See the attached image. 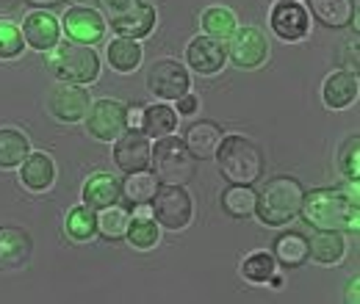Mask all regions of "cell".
I'll return each instance as SVG.
<instances>
[{
    "label": "cell",
    "mask_w": 360,
    "mask_h": 304,
    "mask_svg": "<svg viewBox=\"0 0 360 304\" xmlns=\"http://www.w3.org/2000/svg\"><path fill=\"white\" fill-rule=\"evenodd\" d=\"M227 39H230V42H227L225 53L230 55V61H233L236 67H241V70H255V67L264 64L266 55H269V42H266V37H264L258 28H252V25L236 28Z\"/></svg>",
    "instance_id": "cell-9"
},
{
    "label": "cell",
    "mask_w": 360,
    "mask_h": 304,
    "mask_svg": "<svg viewBox=\"0 0 360 304\" xmlns=\"http://www.w3.org/2000/svg\"><path fill=\"white\" fill-rule=\"evenodd\" d=\"M188 86H191L188 72L175 58L155 61L147 72V88L161 100H178L183 94H188Z\"/></svg>",
    "instance_id": "cell-11"
},
{
    "label": "cell",
    "mask_w": 360,
    "mask_h": 304,
    "mask_svg": "<svg viewBox=\"0 0 360 304\" xmlns=\"http://www.w3.org/2000/svg\"><path fill=\"white\" fill-rule=\"evenodd\" d=\"M64 34L78 44H91L103 39V34H105L103 14L97 8H86V6H75V8L64 11Z\"/></svg>",
    "instance_id": "cell-14"
},
{
    "label": "cell",
    "mask_w": 360,
    "mask_h": 304,
    "mask_svg": "<svg viewBox=\"0 0 360 304\" xmlns=\"http://www.w3.org/2000/svg\"><path fill=\"white\" fill-rule=\"evenodd\" d=\"M338 166H341V172H344V177H347L349 183H358V177H360V138L358 136H349V138L344 141V147H341V152H338Z\"/></svg>",
    "instance_id": "cell-35"
},
{
    "label": "cell",
    "mask_w": 360,
    "mask_h": 304,
    "mask_svg": "<svg viewBox=\"0 0 360 304\" xmlns=\"http://www.w3.org/2000/svg\"><path fill=\"white\" fill-rule=\"evenodd\" d=\"M269 282H271V288H283V277H274V274H271Z\"/></svg>",
    "instance_id": "cell-43"
},
{
    "label": "cell",
    "mask_w": 360,
    "mask_h": 304,
    "mask_svg": "<svg viewBox=\"0 0 360 304\" xmlns=\"http://www.w3.org/2000/svg\"><path fill=\"white\" fill-rule=\"evenodd\" d=\"M225 44H219V39H211V37H197L191 39L186 47V61L188 67H194L200 75H214L225 67Z\"/></svg>",
    "instance_id": "cell-17"
},
{
    "label": "cell",
    "mask_w": 360,
    "mask_h": 304,
    "mask_svg": "<svg viewBox=\"0 0 360 304\" xmlns=\"http://www.w3.org/2000/svg\"><path fill=\"white\" fill-rule=\"evenodd\" d=\"M202 28H205V34L211 39L222 42V39H227L236 31V14L230 8H225V6H211L202 14Z\"/></svg>",
    "instance_id": "cell-31"
},
{
    "label": "cell",
    "mask_w": 360,
    "mask_h": 304,
    "mask_svg": "<svg viewBox=\"0 0 360 304\" xmlns=\"http://www.w3.org/2000/svg\"><path fill=\"white\" fill-rule=\"evenodd\" d=\"M153 174L164 185H186L197 177V158L175 136H161L150 152Z\"/></svg>",
    "instance_id": "cell-5"
},
{
    "label": "cell",
    "mask_w": 360,
    "mask_h": 304,
    "mask_svg": "<svg viewBox=\"0 0 360 304\" xmlns=\"http://www.w3.org/2000/svg\"><path fill=\"white\" fill-rule=\"evenodd\" d=\"M47 70L61 84H81L86 86L100 75V58L89 44L64 42L47 50Z\"/></svg>",
    "instance_id": "cell-4"
},
{
    "label": "cell",
    "mask_w": 360,
    "mask_h": 304,
    "mask_svg": "<svg viewBox=\"0 0 360 304\" xmlns=\"http://www.w3.org/2000/svg\"><path fill=\"white\" fill-rule=\"evenodd\" d=\"M214 158H219V172L233 185H252L264 177V150L247 136H225Z\"/></svg>",
    "instance_id": "cell-2"
},
{
    "label": "cell",
    "mask_w": 360,
    "mask_h": 304,
    "mask_svg": "<svg viewBox=\"0 0 360 304\" xmlns=\"http://www.w3.org/2000/svg\"><path fill=\"white\" fill-rule=\"evenodd\" d=\"M178 128V114H175V108H169V105H164V103H158V105H144V111H141V128L139 131L144 133L147 138L153 136V138H161V136H169V133H175Z\"/></svg>",
    "instance_id": "cell-23"
},
{
    "label": "cell",
    "mask_w": 360,
    "mask_h": 304,
    "mask_svg": "<svg viewBox=\"0 0 360 304\" xmlns=\"http://www.w3.org/2000/svg\"><path fill=\"white\" fill-rule=\"evenodd\" d=\"M271 28L285 42H297V39L308 37V31H311L308 8L297 0H277V6L271 11Z\"/></svg>",
    "instance_id": "cell-12"
},
{
    "label": "cell",
    "mask_w": 360,
    "mask_h": 304,
    "mask_svg": "<svg viewBox=\"0 0 360 304\" xmlns=\"http://www.w3.org/2000/svg\"><path fill=\"white\" fill-rule=\"evenodd\" d=\"M120 199H122V183L114 174L97 172L84 183V205H89L91 211L117 205Z\"/></svg>",
    "instance_id": "cell-18"
},
{
    "label": "cell",
    "mask_w": 360,
    "mask_h": 304,
    "mask_svg": "<svg viewBox=\"0 0 360 304\" xmlns=\"http://www.w3.org/2000/svg\"><path fill=\"white\" fill-rule=\"evenodd\" d=\"M274 258H271L269 252H255V255H250L244 265H241V274L250 279V282H269V277L274 274Z\"/></svg>",
    "instance_id": "cell-34"
},
{
    "label": "cell",
    "mask_w": 360,
    "mask_h": 304,
    "mask_svg": "<svg viewBox=\"0 0 360 304\" xmlns=\"http://www.w3.org/2000/svg\"><path fill=\"white\" fill-rule=\"evenodd\" d=\"M222 208L227 216L233 218H247L255 213V191L250 185H233L225 188L222 194Z\"/></svg>",
    "instance_id": "cell-30"
},
{
    "label": "cell",
    "mask_w": 360,
    "mask_h": 304,
    "mask_svg": "<svg viewBox=\"0 0 360 304\" xmlns=\"http://www.w3.org/2000/svg\"><path fill=\"white\" fill-rule=\"evenodd\" d=\"M31 155V144L25 133L14 128H0V169H14Z\"/></svg>",
    "instance_id": "cell-25"
},
{
    "label": "cell",
    "mask_w": 360,
    "mask_h": 304,
    "mask_svg": "<svg viewBox=\"0 0 360 304\" xmlns=\"http://www.w3.org/2000/svg\"><path fill=\"white\" fill-rule=\"evenodd\" d=\"M194 213L191 197L183 185H158L153 197V216L167 230H183Z\"/></svg>",
    "instance_id": "cell-7"
},
{
    "label": "cell",
    "mask_w": 360,
    "mask_h": 304,
    "mask_svg": "<svg viewBox=\"0 0 360 304\" xmlns=\"http://www.w3.org/2000/svg\"><path fill=\"white\" fill-rule=\"evenodd\" d=\"M34 241L22 227H0V271L22 268L31 260Z\"/></svg>",
    "instance_id": "cell-15"
},
{
    "label": "cell",
    "mask_w": 360,
    "mask_h": 304,
    "mask_svg": "<svg viewBox=\"0 0 360 304\" xmlns=\"http://www.w3.org/2000/svg\"><path fill=\"white\" fill-rule=\"evenodd\" d=\"M75 3H78V6H86V8H94V6L103 3V0H75Z\"/></svg>",
    "instance_id": "cell-42"
},
{
    "label": "cell",
    "mask_w": 360,
    "mask_h": 304,
    "mask_svg": "<svg viewBox=\"0 0 360 304\" xmlns=\"http://www.w3.org/2000/svg\"><path fill=\"white\" fill-rule=\"evenodd\" d=\"M25 3H31V6H37V8H53V6H58L61 0H25Z\"/></svg>",
    "instance_id": "cell-41"
},
{
    "label": "cell",
    "mask_w": 360,
    "mask_h": 304,
    "mask_svg": "<svg viewBox=\"0 0 360 304\" xmlns=\"http://www.w3.org/2000/svg\"><path fill=\"white\" fill-rule=\"evenodd\" d=\"M358 72H333L324 86H321V97H324V105L338 111V108H347L358 100Z\"/></svg>",
    "instance_id": "cell-20"
},
{
    "label": "cell",
    "mask_w": 360,
    "mask_h": 304,
    "mask_svg": "<svg viewBox=\"0 0 360 304\" xmlns=\"http://www.w3.org/2000/svg\"><path fill=\"white\" fill-rule=\"evenodd\" d=\"M194 111H197V97H194V94H183V97H178L180 117H191Z\"/></svg>",
    "instance_id": "cell-37"
},
{
    "label": "cell",
    "mask_w": 360,
    "mask_h": 304,
    "mask_svg": "<svg viewBox=\"0 0 360 304\" xmlns=\"http://www.w3.org/2000/svg\"><path fill=\"white\" fill-rule=\"evenodd\" d=\"M108 25L128 39H141L155 28V8L144 0H103Z\"/></svg>",
    "instance_id": "cell-6"
},
{
    "label": "cell",
    "mask_w": 360,
    "mask_h": 304,
    "mask_svg": "<svg viewBox=\"0 0 360 304\" xmlns=\"http://www.w3.org/2000/svg\"><path fill=\"white\" fill-rule=\"evenodd\" d=\"M358 288H360V279H358V277H352V279L347 282V293H344V302H347V304L358 302Z\"/></svg>",
    "instance_id": "cell-39"
},
{
    "label": "cell",
    "mask_w": 360,
    "mask_h": 304,
    "mask_svg": "<svg viewBox=\"0 0 360 304\" xmlns=\"http://www.w3.org/2000/svg\"><path fill=\"white\" fill-rule=\"evenodd\" d=\"M302 218L316 230H349L358 232V202L349 199L347 191L341 188H314L302 197Z\"/></svg>",
    "instance_id": "cell-1"
},
{
    "label": "cell",
    "mask_w": 360,
    "mask_h": 304,
    "mask_svg": "<svg viewBox=\"0 0 360 304\" xmlns=\"http://www.w3.org/2000/svg\"><path fill=\"white\" fill-rule=\"evenodd\" d=\"M128 224H131V213L120 205H108V208H100L97 213V232L105 238V241H120L128 235Z\"/></svg>",
    "instance_id": "cell-28"
},
{
    "label": "cell",
    "mask_w": 360,
    "mask_h": 304,
    "mask_svg": "<svg viewBox=\"0 0 360 304\" xmlns=\"http://www.w3.org/2000/svg\"><path fill=\"white\" fill-rule=\"evenodd\" d=\"M91 100H89V88H84L81 84H56L50 97H47V108L50 114L58 119V122H81L86 119V111H89Z\"/></svg>",
    "instance_id": "cell-10"
},
{
    "label": "cell",
    "mask_w": 360,
    "mask_h": 304,
    "mask_svg": "<svg viewBox=\"0 0 360 304\" xmlns=\"http://www.w3.org/2000/svg\"><path fill=\"white\" fill-rule=\"evenodd\" d=\"M141 111H144V105H131V108H128V128H131V131H139V128H141Z\"/></svg>",
    "instance_id": "cell-38"
},
{
    "label": "cell",
    "mask_w": 360,
    "mask_h": 304,
    "mask_svg": "<svg viewBox=\"0 0 360 304\" xmlns=\"http://www.w3.org/2000/svg\"><path fill=\"white\" fill-rule=\"evenodd\" d=\"M222 138H225V131L217 125V122H197V125H191L188 131H186V147H188V152L197 158V161H205V158H214L217 155V150H219V144H222Z\"/></svg>",
    "instance_id": "cell-19"
},
{
    "label": "cell",
    "mask_w": 360,
    "mask_h": 304,
    "mask_svg": "<svg viewBox=\"0 0 360 304\" xmlns=\"http://www.w3.org/2000/svg\"><path fill=\"white\" fill-rule=\"evenodd\" d=\"M58 37H61V28H58V20L53 14H47L42 8L31 11L22 22V39L28 47L39 50V53H47L58 44Z\"/></svg>",
    "instance_id": "cell-16"
},
{
    "label": "cell",
    "mask_w": 360,
    "mask_h": 304,
    "mask_svg": "<svg viewBox=\"0 0 360 304\" xmlns=\"http://www.w3.org/2000/svg\"><path fill=\"white\" fill-rule=\"evenodd\" d=\"M305 188L297 177L280 174L264 185L261 194H255V213L269 227H283L300 213Z\"/></svg>",
    "instance_id": "cell-3"
},
{
    "label": "cell",
    "mask_w": 360,
    "mask_h": 304,
    "mask_svg": "<svg viewBox=\"0 0 360 304\" xmlns=\"http://www.w3.org/2000/svg\"><path fill=\"white\" fill-rule=\"evenodd\" d=\"M20 3H25V0H0V17H6V14H11V11H17V8H20Z\"/></svg>",
    "instance_id": "cell-40"
},
{
    "label": "cell",
    "mask_w": 360,
    "mask_h": 304,
    "mask_svg": "<svg viewBox=\"0 0 360 304\" xmlns=\"http://www.w3.org/2000/svg\"><path fill=\"white\" fill-rule=\"evenodd\" d=\"M158 180L155 174H150L147 169L144 172H131L122 183V197L128 205H150L155 191H158Z\"/></svg>",
    "instance_id": "cell-27"
},
{
    "label": "cell",
    "mask_w": 360,
    "mask_h": 304,
    "mask_svg": "<svg viewBox=\"0 0 360 304\" xmlns=\"http://www.w3.org/2000/svg\"><path fill=\"white\" fill-rule=\"evenodd\" d=\"M25 47V39L14 22L0 20V58H17Z\"/></svg>",
    "instance_id": "cell-36"
},
{
    "label": "cell",
    "mask_w": 360,
    "mask_h": 304,
    "mask_svg": "<svg viewBox=\"0 0 360 304\" xmlns=\"http://www.w3.org/2000/svg\"><path fill=\"white\" fill-rule=\"evenodd\" d=\"M150 138L139 131H125L117 138V147H114V161L117 166L125 174L131 172H144L150 166Z\"/></svg>",
    "instance_id": "cell-13"
},
{
    "label": "cell",
    "mask_w": 360,
    "mask_h": 304,
    "mask_svg": "<svg viewBox=\"0 0 360 304\" xmlns=\"http://www.w3.org/2000/svg\"><path fill=\"white\" fill-rule=\"evenodd\" d=\"M311 8H314L316 20L327 28H344L352 22L355 17V3L352 0H311Z\"/></svg>",
    "instance_id": "cell-24"
},
{
    "label": "cell",
    "mask_w": 360,
    "mask_h": 304,
    "mask_svg": "<svg viewBox=\"0 0 360 304\" xmlns=\"http://www.w3.org/2000/svg\"><path fill=\"white\" fill-rule=\"evenodd\" d=\"M141 61V44L128 37H120L108 44V64L117 72H134Z\"/></svg>",
    "instance_id": "cell-29"
},
{
    "label": "cell",
    "mask_w": 360,
    "mask_h": 304,
    "mask_svg": "<svg viewBox=\"0 0 360 304\" xmlns=\"http://www.w3.org/2000/svg\"><path fill=\"white\" fill-rule=\"evenodd\" d=\"M274 260L285 268H300L302 263L308 260V241L300 235V232H285V235H277L274 241Z\"/></svg>",
    "instance_id": "cell-26"
},
{
    "label": "cell",
    "mask_w": 360,
    "mask_h": 304,
    "mask_svg": "<svg viewBox=\"0 0 360 304\" xmlns=\"http://www.w3.org/2000/svg\"><path fill=\"white\" fill-rule=\"evenodd\" d=\"M67 232L75 241H89L91 235L97 232V213L91 211L89 205L72 208L70 216H67Z\"/></svg>",
    "instance_id": "cell-33"
},
{
    "label": "cell",
    "mask_w": 360,
    "mask_h": 304,
    "mask_svg": "<svg viewBox=\"0 0 360 304\" xmlns=\"http://www.w3.org/2000/svg\"><path fill=\"white\" fill-rule=\"evenodd\" d=\"M86 131L100 141H117L128 131V105L120 100H97L86 111Z\"/></svg>",
    "instance_id": "cell-8"
},
{
    "label": "cell",
    "mask_w": 360,
    "mask_h": 304,
    "mask_svg": "<svg viewBox=\"0 0 360 304\" xmlns=\"http://www.w3.org/2000/svg\"><path fill=\"white\" fill-rule=\"evenodd\" d=\"M158 221H153L150 216H131V224H128V241L136 249H153L158 244Z\"/></svg>",
    "instance_id": "cell-32"
},
{
    "label": "cell",
    "mask_w": 360,
    "mask_h": 304,
    "mask_svg": "<svg viewBox=\"0 0 360 304\" xmlns=\"http://www.w3.org/2000/svg\"><path fill=\"white\" fill-rule=\"evenodd\" d=\"M347 252V241L338 230H319L314 238L308 241V255L314 260L324 263V265H333L344 258Z\"/></svg>",
    "instance_id": "cell-21"
},
{
    "label": "cell",
    "mask_w": 360,
    "mask_h": 304,
    "mask_svg": "<svg viewBox=\"0 0 360 304\" xmlns=\"http://www.w3.org/2000/svg\"><path fill=\"white\" fill-rule=\"evenodd\" d=\"M20 177L25 183V188L31 191H47L56 180V166L50 161V155L45 152H34L22 161V169H20Z\"/></svg>",
    "instance_id": "cell-22"
}]
</instances>
